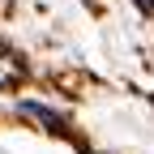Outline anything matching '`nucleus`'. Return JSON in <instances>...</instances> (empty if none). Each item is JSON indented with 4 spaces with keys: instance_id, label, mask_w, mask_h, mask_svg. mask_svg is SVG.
<instances>
[{
    "instance_id": "nucleus-1",
    "label": "nucleus",
    "mask_w": 154,
    "mask_h": 154,
    "mask_svg": "<svg viewBox=\"0 0 154 154\" xmlns=\"http://www.w3.org/2000/svg\"><path fill=\"white\" fill-rule=\"evenodd\" d=\"M22 111H26V116H34V120H43V124H47L51 133H69V124H64V120H60L56 111H47L43 103H22Z\"/></svg>"
}]
</instances>
